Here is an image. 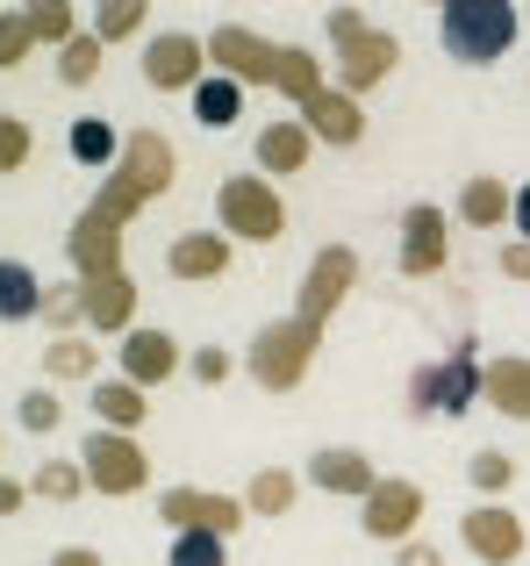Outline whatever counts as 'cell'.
<instances>
[{"label": "cell", "mask_w": 530, "mask_h": 566, "mask_svg": "<svg viewBox=\"0 0 530 566\" xmlns=\"http://www.w3.org/2000/svg\"><path fill=\"white\" fill-rule=\"evenodd\" d=\"M209 65L230 72V80H273V86H287V94L301 101V123L316 129L322 144H359L365 137V108L351 94H337V86H322L316 80V57L294 51V43H265V36H252V29L223 22L209 36Z\"/></svg>", "instance_id": "1"}, {"label": "cell", "mask_w": 530, "mask_h": 566, "mask_svg": "<svg viewBox=\"0 0 530 566\" xmlns=\"http://www.w3.org/2000/svg\"><path fill=\"white\" fill-rule=\"evenodd\" d=\"M172 144L158 137V129H137V137L123 144V166L108 172V187L94 193V208L80 216V230H72V265H80V287H108V280H129L123 259H115V237H123V216L129 208H144L158 187H172Z\"/></svg>", "instance_id": "2"}, {"label": "cell", "mask_w": 530, "mask_h": 566, "mask_svg": "<svg viewBox=\"0 0 530 566\" xmlns=\"http://www.w3.org/2000/svg\"><path fill=\"white\" fill-rule=\"evenodd\" d=\"M517 29L523 8H509V0H445V14H437V36L459 65H495L517 43Z\"/></svg>", "instance_id": "3"}, {"label": "cell", "mask_w": 530, "mask_h": 566, "mask_svg": "<svg viewBox=\"0 0 530 566\" xmlns=\"http://www.w3.org/2000/svg\"><path fill=\"white\" fill-rule=\"evenodd\" d=\"M330 43H337V80H344V94H373L380 80L394 72V57H402V43L380 36V29H365L359 8H330Z\"/></svg>", "instance_id": "4"}, {"label": "cell", "mask_w": 530, "mask_h": 566, "mask_svg": "<svg viewBox=\"0 0 530 566\" xmlns=\"http://www.w3.org/2000/svg\"><path fill=\"white\" fill-rule=\"evenodd\" d=\"M215 222H223V237H244V244H273L279 230H287V208H279V193L258 180V172H237V180L215 187Z\"/></svg>", "instance_id": "5"}, {"label": "cell", "mask_w": 530, "mask_h": 566, "mask_svg": "<svg viewBox=\"0 0 530 566\" xmlns=\"http://www.w3.org/2000/svg\"><path fill=\"white\" fill-rule=\"evenodd\" d=\"M80 467H86V488H100V495H137L151 481V459L137 452V438L129 430H100V423L86 430Z\"/></svg>", "instance_id": "6"}, {"label": "cell", "mask_w": 530, "mask_h": 566, "mask_svg": "<svg viewBox=\"0 0 530 566\" xmlns=\"http://www.w3.org/2000/svg\"><path fill=\"white\" fill-rule=\"evenodd\" d=\"M308 352H316V331H301V323H273V331L252 345V380L265 387V395H287V387L308 374Z\"/></svg>", "instance_id": "7"}, {"label": "cell", "mask_w": 530, "mask_h": 566, "mask_svg": "<svg viewBox=\"0 0 530 566\" xmlns=\"http://www.w3.org/2000/svg\"><path fill=\"white\" fill-rule=\"evenodd\" d=\"M158 516H166L172 531H215V538H237L252 510L230 502V495H209V488H166V495H158Z\"/></svg>", "instance_id": "8"}, {"label": "cell", "mask_w": 530, "mask_h": 566, "mask_svg": "<svg viewBox=\"0 0 530 566\" xmlns=\"http://www.w3.org/2000/svg\"><path fill=\"white\" fill-rule=\"evenodd\" d=\"M459 538H466V553H474L480 566H517L523 559V524H517V510H502V502L466 510Z\"/></svg>", "instance_id": "9"}, {"label": "cell", "mask_w": 530, "mask_h": 566, "mask_svg": "<svg viewBox=\"0 0 530 566\" xmlns=\"http://www.w3.org/2000/svg\"><path fill=\"white\" fill-rule=\"evenodd\" d=\"M445 244H452V222H445V208L416 201V208L402 216V273H409V280H431L437 265H445Z\"/></svg>", "instance_id": "10"}, {"label": "cell", "mask_w": 530, "mask_h": 566, "mask_svg": "<svg viewBox=\"0 0 530 566\" xmlns=\"http://www.w3.org/2000/svg\"><path fill=\"white\" fill-rule=\"evenodd\" d=\"M144 80H151L158 94H172V86H187V94H194V86L209 80V43H194V36H158L151 51H144Z\"/></svg>", "instance_id": "11"}, {"label": "cell", "mask_w": 530, "mask_h": 566, "mask_svg": "<svg viewBox=\"0 0 530 566\" xmlns=\"http://www.w3.org/2000/svg\"><path fill=\"white\" fill-rule=\"evenodd\" d=\"M416 516H423V488L416 481H380L373 495H365V538H409L416 531Z\"/></svg>", "instance_id": "12"}, {"label": "cell", "mask_w": 530, "mask_h": 566, "mask_svg": "<svg viewBox=\"0 0 530 566\" xmlns=\"http://www.w3.org/2000/svg\"><path fill=\"white\" fill-rule=\"evenodd\" d=\"M480 395H488V366L474 359V337H459L452 359L437 366V416H466Z\"/></svg>", "instance_id": "13"}, {"label": "cell", "mask_w": 530, "mask_h": 566, "mask_svg": "<svg viewBox=\"0 0 530 566\" xmlns=\"http://www.w3.org/2000/svg\"><path fill=\"white\" fill-rule=\"evenodd\" d=\"M308 481H316V488H330V495H373V488H380V473H373V459H365V452H351V444H330V452H316V459H308Z\"/></svg>", "instance_id": "14"}, {"label": "cell", "mask_w": 530, "mask_h": 566, "mask_svg": "<svg viewBox=\"0 0 530 566\" xmlns=\"http://www.w3.org/2000/svg\"><path fill=\"white\" fill-rule=\"evenodd\" d=\"M172 366H180V345H172L166 331H129V337H123V380H129V387L172 380Z\"/></svg>", "instance_id": "15"}, {"label": "cell", "mask_w": 530, "mask_h": 566, "mask_svg": "<svg viewBox=\"0 0 530 566\" xmlns=\"http://www.w3.org/2000/svg\"><path fill=\"white\" fill-rule=\"evenodd\" d=\"M172 273L180 280H223L230 273V237L223 230H187L172 244Z\"/></svg>", "instance_id": "16"}, {"label": "cell", "mask_w": 530, "mask_h": 566, "mask_svg": "<svg viewBox=\"0 0 530 566\" xmlns=\"http://www.w3.org/2000/svg\"><path fill=\"white\" fill-rule=\"evenodd\" d=\"M308 151H316V129H308V123H273V129H258V166H265V172H301Z\"/></svg>", "instance_id": "17"}, {"label": "cell", "mask_w": 530, "mask_h": 566, "mask_svg": "<svg viewBox=\"0 0 530 566\" xmlns=\"http://www.w3.org/2000/svg\"><path fill=\"white\" fill-rule=\"evenodd\" d=\"M43 280L29 273L22 259H0V323H29V316H43Z\"/></svg>", "instance_id": "18"}, {"label": "cell", "mask_w": 530, "mask_h": 566, "mask_svg": "<svg viewBox=\"0 0 530 566\" xmlns=\"http://www.w3.org/2000/svg\"><path fill=\"white\" fill-rule=\"evenodd\" d=\"M244 115V80H230V72H209V80L194 86V123L201 129H230Z\"/></svg>", "instance_id": "19"}, {"label": "cell", "mask_w": 530, "mask_h": 566, "mask_svg": "<svg viewBox=\"0 0 530 566\" xmlns=\"http://www.w3.org/2000/svg\"><path fill=\"white\" fill-rule=\"evenodd\" d=\"M517 216V193L502 180H466L459 193V222H474V230H502V222Z\"/></svg>", "instance_id": "20"}, {"label": "cell", "mask_w": 530, "mask_h": 566, "mask_svg": "<svg viewBox=\"0 0 530 566\" xmlns=\"http://www.w3.org/2000/svg\"><path fill=\"white\" fill-rule=\"evenodd\" d=\"M294 495H301V481H294L287 467H258L252 488H244V510H252V516H287Z\"/></svg>", "instance_id": "21"}, {"label": "cell", "mask_w": 530, "mask_h": 566, "mask_svg": "<svg viewBox=\"0 0 530 566\" xmlns=\"http://www.w3.org/2000/svg\"><path fill=\"white\" fill-rule=\"evenodd\" d=\"M488 401L502 416H523L530 423V359H495L488 366Z\"/></svg>", "instance_id": "22"}, {"label": "cell", "mask_w": 530, "mask_h": 566, "mask_svg": "<svg viewBox=\"0 0 530 566\" xmlns=\"http://www.w3.org/2000/svg\"><path fill=\"white\" fill-rule=\"evenodd\" d=\"M65 144H72V158H80V166H123V144H129V137H115L100 115H80Z\"/></svg>", "instance_id": "23"}, {"label": "cell", "mask_w": 530, "mask_h": 566, "mask_svg": "<svg viewBox=\"0 0 530 566\" xmlns=\"http://www.w3.org/2000/svg\"><path fill=\"white\" fill-rule=\"evenodd\" d=\"M94 416H100V430H137V423H144V387L100 380V387H94Z\"/></svg>", "instance_id": "24"}, {"label": "cell", "mask_w": 530, "mask_h": 566, "mask_svg": "<svg viewBox=\"0 0 530 566\" xmlns=\"http://www.w3.org/2000/svg\"><path fill=\"white\" fill-rule=\"evenodd\" d=\"M29 29H36V43H57V51H65V43L80 36V8H72V0H29Z\"/></svg>", "instance_id": "25"}, {"label": "cell", "mask_w": 530, "mask_h": 566, "mask_svg": "<svg viewBox=\"0 0 530 566\" xmlns=\"http://www.w3.org/2000/svg\"><path fill=\"white\" fill-rule=\"evenodd\" d=\"M43 366H51V380H94L100 352L86 345V337H51V352H43Z\"/></svg>", "instance_id": "26"}, {"label": "cell", "mask_w": 530, "mask_h": 566, "mask_svg": "<svg viewBox=\"0 0 530 566\" xmlns=\"http://www.w3.org/2000/svg\"><path fill=\"white\" fill-rule=\"evenodd\" d=\"M166 566H230V538H215V531H172Z\"/></svg>", "instance_id": "27"}, {"label": "cell", "mask_w": 530, "mask_h": 566, "mask_svg": "<svg viewBox=\"0 0 530 566\" xmlns=\"http://www.w3.org/2000/svg\"><path fill=\"white\" fill-rule=\"evenodd\" d=\"M29 488H36L43 502H72V495L86 488V467H80V459H43V467H36V481H29Z\"/></svg>", "instance_id": "28"}, {"label": "cell", "mask_w": 530, "mask_h": 566, "mask_svg": "<svg viewBox=\"0 0 530 566\" xmlns=\"http://www.w3.org/2000/svg\"><path fill=\"white\" fill-rule=\"evenodd\" d=\"M100 51H108L100 36H72V43H65V57H57V80H65V86H86V80L100 72Z\"/></svg>", "instance_id": "29"}, {"label": "cell", "mask_w": 530, "mask_h": 566, "mask_svg": "<svg viewBox=\"0 0 530 566\" xmlns=\"http://www.w3.org/2000/svg\"><path fill=\"white\" fill-rule=\"evenodd\" d=\"M29 43H36V29H29V8H0V72L22 65Z\"/></svg>", "instance_id": "30"}, {"label": "cell", "mask_w": 530, "mask_h": 566, "mask_svg": "<svg viewBox=\"0 0 530 566\" xmlns=\"http://www.w3.org/2000/svg\"><path fill=\"white\" fill-rule=\"evenodd\" d=\"M137 29H144V8H137V0H100V8H94V36L100 43L137 36Z\"/></svg>", "instance_id": "31"}, {"label": "cell", "mask_w": 530, "mask_h": 566, "mask_svg": "<svg viewBox=\"0 0 530 566\" xmlns=\"http://www.w3.org/2000/svg\"><path fill=\"white\" fill-rule=\"evenodd\" d=\"M466 481H474L480 495H502V488L517 481V459H509V452H474V467H466Z\"/></svg>", "instance_id": "32"}, {"label": "cell", "mask_w": 530, "mask_h": 566, "mask_svg": "<svg viewBox=\"0 0 530 566\" xmlns=\"http://www.w3.org/2000/svg\"><path fill=\"white\" fill-rule=\"evenodd\" d=\"M29 123H14V115H0V172H22L29 166Z\"/></svg>", "instance_id": "33"}, {"label": "cell", "mask_w": 530, "mask_h": 566, "mask_svg": "<svg viewBox=\"0 0 530 566\" xmlns=\"http://www.w3.org/2000/svg\"><path fill=\"white\" fill-rule=\"evenodd\" d=\"M43 316H51V331H72V323H86V294L80 287H51Z\"/></svg>", "instance_id": "34"}, {"label": "cell", "mask_w": 530, "mask_h": 566, "mask_svg": "<svg viewBox=\"0 0 530 566\" xmlns=\"http://www.w3.org/2000/svg\"><path fill=\"white\" fill-rule=\"evenodd\" d=\"M14 416H22V430H36V438H43V430H57V416H65V409H57V395H22V409H14Z\"/></svg>", "instance_id": "35"}, {"label": "cell", "mask_w": 530, "mask_h": 566, "mask_svg": "<svg viewBox=\"0 0 530 566\" xmlns=\"http://www.w3.org/2000/svg\"><path fill=\"white\" fill-rule=\"evenodd\" d=\"M187 374H194L201 387H223V380H230V352H215V345L194 352V359H187Z\"/></svg>", "instance_id": "36"}, {"label": "cell", "mask_w": 530, "mask_h": 566, "mask_svg": "<svg viewBox=\"0 0 530 566\" xmlns=\"http://www.w3.org/2000/svg\"><path fill=\"white\" fill-rule=\"evenodd\" d=\"M409 409L437 416V366H416V374H409Z\"/></svg>", "instance_id": "37"}, {"label": "cell", "mask_w": 530, "mask_h": 566, "mask_svg": "<svg viewBox=\"0 0 530 566\" xmlns=\"http://www.w3.org/2000/svg\"><path fill=\"white\" fill-rule=\"evenodd\" d=\"M394 566H445V553H437V545H402V559Z\"/></svg>", "instance_id": "38"}, {"label": "cell", "mask_w": 530, "mask_h": 566, "mask_svg": "<svg viewBox=\"0 0 530 566\" xmlns=\"http://www.w3.org/2000/svg\"><path fill=\"white\" fill-rule=\"evenodd\" d=\"M509 222H517V244H530V180L517 187V216H509Z\"/></svg>", "instance_id": "39"}, {"label": "cell", "mask_w": 530, "mask_h": 566, "mask_svg": "<svg viewBox=\"0 0 530 566\" xmlns=\"http://www.w3.org/2000/svg\"><path fill=\"white\" fill-rule=\"evenodd\" d=\"M22 495H29V488H22V481H8V473H0V516H14V510H22Z\"/></svg>", "instance_id": "40"}, {"label": "cell", "mask_w": 530, "mask_h": 566, "mask_svg": "<svg viewBox=\"0 0 530 566\" xmlns=\"http://www.w3.org/2000/svg\"><path fill=\"white\" fill-rule=\"evenodd\" d=\"M502 265H509V280H530V244H509Z\"/></svg>", "instance_id": "41"}, {"label": "cell", "mask_w": 530, "mask_h": 566, "mask_svg": "<svg viewBox=\"0 0 530 566\" xmlns=\"http://www.w3.org/2000/svg\"><path fill=\"white\" fill-rule=\"evenodd\" d=\"M51 566H100V553H86V545H65V553H51Z\"/></svg>", "instance_id": "42"}, {"label": "cell", "mask_w": 530, "mask_h": 566, "mask_svg": "<svg viewBox=\"0 0 530 566\" xmlns=\"http://www.w3.org/2000/svg\"><path fill=\"white\" fill-rule=\"evenodd\" d=\"M523 22H530V8H523Z\"/></svg>", "instance_id": "43"}]
</instances>
